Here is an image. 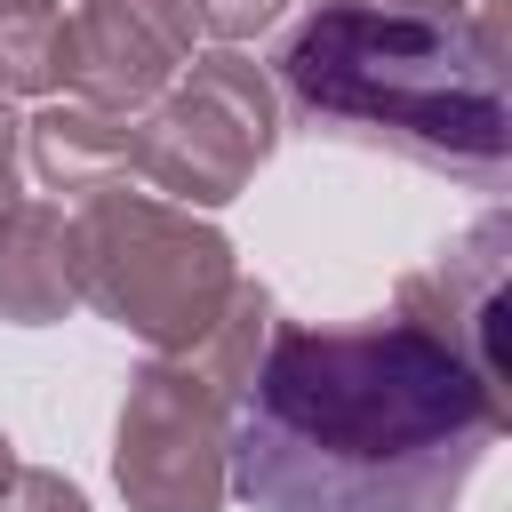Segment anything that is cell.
Segmentation results:
<instances>
[{
  "label": "cell",
  "instance_id": "cell-14",
  "mask_svg": "<svg viewBox=\"0 0 512 512\" xmlns=\"http://www.w3.org/2000/svg\"><path fill=\"white\" fill-rule=\"evenodd\" d=\"M8 472H16V448H8V432H0V488H8Z\"/></svg>",
  "mask_w": 512,
  "mask_h": 512
},
{
  "label": "cell",
  "instance_id": "cell-13",
  "mask_svg": "<svg viewBox=\"0 0 512 512\" xmlns=\"http://www.w3.org/2000/svg\"><path fill=\"white\" fill-rule=\"evenodd\" d=\"M32 16H64V0H0V24H32Z\"/></svg>",
  "mask_w": 512,
  "mask_h": 512
},
{
  "label": "cell",
  "instance_id": "cell-15",
  "mask_svg": "<svg viewBox=\"0 0 512 512\" xmlns=\"http://www.w3.org/2000/svg\"><path fill=\"white\" fill-rule=\"evenodd\" d=\"M448 8H456V0H448Z\"/></svg>",
  "mask_w": 512,
  "mask_h": 512
},
{
  "label": "cell",
  "instance_id": "cell-11",
  "mask_svg": "<svg viewBox=\"0 0 512 512\" xmlns=\"http://www.w3.org/2000/svg\"><path fill=\"white\" fill-rule=\"evenodd\" d=\"M192 16H200V32H216L224 48H240V40H256L264 24H280L288 0H192Z\"/></svg>",
  "mask_w": 512,
  "mask_h": 512
},
{
  "label": "cell",
  "instance_id": "cell-8",
  "mask_svg": "<svg viewBox=\"0 0 512 512\" xmlns=\"http://www.w3.org/2000/svg\"><path fill=\"white\" fill-rule=\"evenodd\" d=\"M80 304L72 288V216L48 200H16L0 216V320L48 328Z\"/></svg>",
  "mask_w": 512,
  "mask_h": 512
},
{
  "label": "cell",
  "instance_id": "cell-12",
  "mask_svg": "<svg viewBox=\"0 0 512 512\" xmlns=\"http://www.w3.org/2000/svg\"><path fill=\"white\" fill-rule=\"evenodd\" d=\"M16 184H24V128H16V112H8V96H0V216L24 200Z\"/></svg>",
  "mask_w": 512,
  "mask_h": 512
},
{
  "label": "cell",
  "instance_id": "cell-3",
  "mask_svg": "<svg viewBox=\"0 0 512 512\" xmlns=\"http://www.w3.org/2000/svg\"><path fill=\"white\" fill-rule=\"evenodd\" d=\"M232 280H240L232 240L200 208H176V200L128 192V184L80 192V208H72V288H80L88 312L144 336L152 352H192L216 328Z\"/></svg>",
  "mask_w": 512,
  "mask_h": 512
},
{
  "label": "cell",
  "instance_id": "cell-4",
  "mask_svg": "<svg viewBox=\"0 0 512 512\" xmlns=\"http://www.w3.org/2000/svg\"><path fill=\"white\" fill-rule=\"evenodd\" d=\"M280 144V96L240 48L192 56L128 120V184L168 192L176 208H224Z\"/></svg>",
  "mask_w": 512,
  "mask_h": 512
},
{
  "label": "cell",
  "instance_id": "cell-10",
  "mask_svg": "<svg viewBox=\"0 0 512 512\" xmlns=\"http://www.w3.org/2000/svg\"><path fill=\"white\" fill-rule=\"evenodd\" d=\"M0 512H88V496L48 464H16L8 488H0Z\"/></svg>",
  "mask_w": 512,
  "mask_h": 512
},
{
  "label": "cell",
  "instance_id": "cell-2",
  "mask_svg": "<svg viewBox=\"0 0 512 512\" xmlns=\"http://www.w3.org/2000/svg\"><path fill=\"white\" fill-rule=\"evenodd\" d=\"M272 72L304 128L504 192V0H312Z\"/></svg>",
  "mask_w": 512,
  "mask_h": 512
},
{
  "label": "cell",
  "instance_id": "cell-1",
  "mask_svg": "<svg viewBox=\"0 0 512 512\" xmlns=\"http://www.w3.org/2000/svg\"><path fill=\"white\" fill-rule=\"evenodd\" d=\"M488 384L416 320H272L232 392L224 480L256 512H456L504 440Z\"/></svg>",
  "mask_w": 512,
  "mask_h": 512
},
{
  "label": "cell",
  "instance_id": "cell-7",
  "mask_svg": "<svg viewBox=\"0 0 512 512\" xmlns=\"http://www.w3.org/2000/svg\"><path fill=\"white\" fill-rule=\"evenodd\" d=\"M192 0H80L64 16V88L96 112H144L192 64Z\"/></svg>",
  "mask_w": 512,
  "mask_h": 512
},
{
  "label": "cell",
  "instance_id": "cell-5",
  "mask_svg": "<svg viewBox=\"0 0 512 512\" xmlns=\"http://www.w3.org/2000/svg\"><path fill=\"white\" fill-rule=\"evenodd\" d=\"M224 424L232 392L192 352H152L128 376L120 424H112V480L128 512H224Z\"/></svg>",
  "mask_w": 512,
  "mask_h": 512
},
{
  "label": "cell",
  "instance_id": "cell-6",
  "mask_svg": "<svg viewBox=\"0 0 512 512\" xmlns=\"http://www.w3.org/2000/svg\"><path fill=\"white\" fill-rule=\"evenodd\" d=\"M504 256H512V216L488 208V216H480L472 232H456L424 272L400 280L392 312L416 320V328H432V336H440V344L488 384V400L512 416V360H504Z\"/></svg>",
  "mask_w": 512,
  "mask_h": 512
},
{
  "label": "cell",
  "instance_id": "cell-9",
  "mask_svg": "<svg viewBox=\"0 0 512 512\" xmlns=\"http://www.w3.org/2000/svg\"><path fill=\"white\" fill-rule=\"evenodd\" d=\"M128 120H136V112L40 104V112L24 120V160L40 168L48 192H104V184H128Z\"/></svg>",
  "mask_w": 512,
  "mask_h": 512
}]
</instances>
